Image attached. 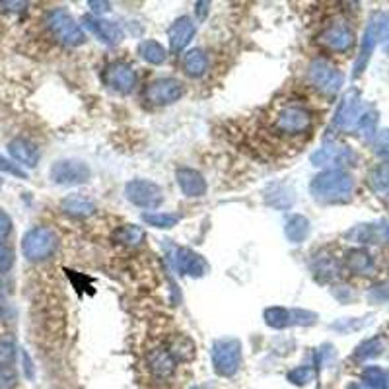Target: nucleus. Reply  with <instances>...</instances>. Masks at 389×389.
<instances>
[{"mask_svg":"<svg viewBox=\"0 0 389 389\" xmlns=\"http://www.w3.org/2000/svg\"><path fill=\"white\" fill-rule=\"evenodd\" d=\"M354 189V179L345 169H325L313 177L310 191L320 203H342L349 201Z\"/></svg>","mask_w":389,"mask_h":389,"instance_id":"1","label":"nucleus"},{"mask_svg":"<svg viewBox=\"0 0 389 389\" xmlns=\"http://www.w3.org/2000/svg\"><path fill=\"white\" fill-rule=\"evenodd\" d=\"M379 43L383 45L386 53H389V16L381 14V12L374 14L370 18L368 26H366L364 38L360 43L358 58H356V65H354V78H358L364 72V68L368 67L370 57Z\"/></svg>","mask_w":389,"mask_h":389,"instance_id":"2","label":"nucleus"},{"mask_svg":"<svg viewBox=\"0 0 389 389\" xmlns=\"http://www.w3.org/2000/svg\"><path fill=\"white\" fill-rule=\"evenodd\" d=\"M58 247V235L49 226H35L22 238V251L28 261H43L49 259Z\"/></svg>","mask_w":389,"mask_h":389,"instance_id":"3","label":"nucleus"},{"mask_svg":"<svg viewBox=\"0 0 389 389\" xmlns=\"http://www.w3.org/2000/svg\"><path fill=\"white\" fill-rule=\"evenodd\" d=\"M47 28L51 33L67 47H80L86 43V33L76 19L72 18L65 8H55L47 14Z\"/></svg>","mask_w":389,"mask_h":389,"instance_id":"4","label":"nucleus"},{"mask_svg":"<svg viewBox=\"0 0 389 389\" xmlns=\"http://www.w3.org/2000/svg\"><path fill=\"white\" fill-rule=\"evenodd\" d=\"M370 106L362 101V97L356 90H349L342 99H340L339 107L335 111V125L339 126L340 131L347 133H356L364 115L368 113Z\"/></svg>","mask_w":389,"mask_h":389,"instance_id":"5","label":"nucleus"},{"mask_svg":"<svg viewBox=\"0 0 389 389\" xmlns=\"http://www.w3.org/2000/svg\"><path fill=\"white\" fill-rule=\"evenodd\" d=\"M274 131L282 136H298L311 129V113L301 106H284L272 121Z\"/></svg>","mask_w":389,"mask_h":389,"instance_id":"6","label":"nucleus"},{"mask_svg":"<svg viewBox=\"0 0 389 389\" xmlns=\"http://www.w3.org/2000/svg\"><path fill=\"white\" fill-rule=\"evenodd\" d=\"M308 78H310L311 86L320 90L321 94H325V96H335L345 82L342 72L327 58L311 60L310 68H308Z\"/></svg>","mask_w":389,"mask_h":389,"instance_id":"7","label":"nucleus"},{"mask_svg":"<svg viewBox=\"0 0 389 389\" xmlns=\"http://www.w3.org/2000/svg\"><path fill=\"white\" fill-rule=\"evenodd\" d=\"M125 194L129 199V203H133L135 206L140 208H158L160 204L164 203V191L162 187L154 181L148 179H133L125 185Z\"/></svg>","mask_w":389,"mask_h":389,"instance_id":"8","label":"nucleus"},{"mask_svg":"<svg viewBox=\"0 0 389 389\" xmlns=\"http://www.w3.org/2000/svg\"><path fill=\"white\" fill-rule=\"evenodd\" d=\"M214 368L222 376H232L242 364V345L235 339H220L213 345Z\"/></svg>","mask_w":389,"mask_h":389,"instance_id":"9","label":"nucleus"},{"mask_svg":"<svg viewBox=\"0 0 389 389\" xmlns=\"http://www.w3.org/2000/svg\"><path fill=\"white\" fill-rule=\"evenodd\" d=\"M354 162H356V154L349 146L337 144V142H327L311 154V164L317 167L342 169L345 165H352Z\"/></svg>","mask_w":389,"mask_h":389,"instance_id":"10","label":"nucleus"},{"mask_svg":"<svg viewBox=\"0 0 389 389\" xmlns=\"http://www.w3.org/2000/svg\"><path fill=\"white\" fill-rule=\"evenodd\" d=\"M317 315L306 310H288L281 306L265 310V323L272 329H288L294 325H313Z\"/></svg>","mask_w":389,"mask_h":389,"instance_id":"11","label":"nucleus"},{"mask_svg":"<svg viewBox=\"0 0 389 389\" xmlns=\"http://www.w3.org/2000/svg\"><path fill=\"white\" fill-rule=\"evenodd\" d=\"M144 96L152 106H169L183 96V84L177 78H158L146 86Z\"/></svg>","mask_w":389,"mask_h":389,"instance_id":"12","label":"nucleus"},{"mask_svg":"<svg viewBox=\"0 0 389 389\" xmlns=\"http://www.w3.org/2000/svg\"><path fill=\"white\" fill-rule=\"evenodd\" d=\"M90 167L80 160H58L51 167V179L58 185H82L90 181Z\"/></svg>","mask_w":389,"mask_h":389,"instance_id":"13","label":"nucleus"},{"mask_svg":"<svg viewBox=\"0 0 389 389\" xmlns=\"http://www.w3.org/2000/svg\"><path fill=\"white\" fill-rule=\"evenodd\" d=\"M172 263H174L175 271L183 276L201 279L208 272V263L204 261L203 255L194 253L189 247H175L172 253Z\"/></svg>","mask_w":389,"mask_h":389,"instance_id":"14","label":"nucleus"},{"mask_svg":"<svg viewBox=\"0 0 389 389\" xmlns=\"http://www.w3.org/2000/svg\"><path fill=\"white\" fill-rule=\"evenodd\" d=\"M104 82L117 94H131L136 86V72L135 68L126 63H111L104 70Z\"/></svg>","mask_w":389,"mask_h":389,"instance_id":"15","label":"nucleus"},{"mask_svg":"<svg viewBox=\"0 0 389 389\" xmlns=\"http://www.w3.org/2000/svg\"><path fill=\"white\" fill-rule=\"evenodd\" d=\"M320 41L325 47L331 49V51L345 53L354 43V31L345 22H333L331 26H327V28L321 31Z\"/></svg>","mask_w":389,"mask_h":389,"instance_id":"16","label":"nucleus"},{"mask_svg":"<svg viewBox=\"0 0 389 389\" xmlns=\"http://www.w3.org/2000/svg\"><path fill=\"white\" fill-rule=\"evenodd\" d=\"M194 33H197V26L189 16H181L177 18L167 29V39H169V49L174 53L183 51L191 41H193Z\"/></svg>","mask_w":389,"mask_h":389,"instance_id":"17","label":"nucleus"},{"mask_svg":"<svg viewBox=\"0 0 389 389\" xmlns=\"http://www.w3.org/2000/svg\"><path fill=\"white\" fill-rule=\"evenodd\" d=\"M175 179L185 197H203L206 193V179L193 167H179L175 172Z\"/></svg>","mask_w":389,"mask_h":389,"instance_id":"18","label":"nucleus"},{"mask_svg":"<svg viewBox=\"0 0 389 389\" xmlns=\"http://www.w3.org/2000/svg\"><path fill=\"white\" fill-rule=\"evenodd\" d=\"M84 26H86L99 41H104L107 45H115L123 39V31L121 28L113 24V22H107L104 18H94V16H86L84 18Z\"/></svg>","mask_w":389,"mask_h":389,"instance_id":"19","label":"nucleus"},{"mask_svg":"<svg viewBox=\"0 0 389 389\" xmlns=\"http://www.w3.org/2000/svg\"><path fill=\"white\" fill-rule=\"evenodd\" d=\"M10 156L18 162V165L26 167H35L39 164V150L33 142H29L26 138H14L8 142Z\"/></svg>","mask_w":389,"mask_h":389,"instance_id":"20","label":"nucleus"},{"mask_svg":"<svg viewBox=\"0 0 389 389\" xmlns=\"http://www.w3.org/2000/svg\"><path fill=\"white\" fill-rule=\"evenodd\" d=\"M148 368L152 370V374L158 378H167L174 374L175 360L165 347H154L148 352Z\"/></svg>","mask_w":389,"mask_h":389,"instance_id":"21","label":"nucleus"},{"mask_svg":"<svg viewBox=\"0 0 389 389\" xmlns=\"http://www.w3.org/2000/svg\"><path fill=\"white\" fill-rule=\"evenodd\" d=\"M60 208L72 218H88L96 213V204L84 194H68L60 201Z\"/></svg>","mask_w":389,"mask_h":389,"instance_id":"22","label":"nucleus"},{"mask_svg":"<svg viewBox=\"0 0 389 389\" xmlns=\"http://www.w3.org/2000/svg\"><path fill=\"white\" fill-rule=\"evenodd\" d=\"M208 68V57L203 49H191L183 55V70L187 76H203Z\"/></svg>","mask_w":389,"mask_h":389,"instance_id":"23","label":"nucleus"},{"mask_svg":"<svg viewBox=\"0 0 389 389\" xmlns=\"http://www.w3.org/2000/svg\"><path fill=\"white\" fill-rule=\"evenodd\" d=\"M167 352L174 356V360H181V362H187L194 356V345L193 340L189 339L187 335H174L169 342H167Z\"/></svg>","mask_w":389,"mask_h":389,"instance_id":"24","label":"nucleus"},{"mask_svg":"<svg viewBox=\"0 0 389 389\" xmlns=\"http://www.w3.org/2000/svg\"><path fill=\"white\" fill-rule=\"evenodd\" d=\"M284 233L292 243H301L310 233V220L301 214H292L290 218L286 220Z\"/></svg>","mask_w":389,"mask_h":389,"instance_id":"25","label":"nucleus"},{"mask_svg":"<svg viewBox=\"0 0 389 389\" xmlns=\"http://www.w3.org/2000/svg\"><path fill=\"white\" fill-rule=\"evenodd\" d=\"M138 55H140L142 60L150 63V65H164L165 58H167V51L156 39H146L138 45Z\"/></svg>","mask_w":389,"mask_h":389,"instance_id":"26","label":"nucleus"},{"mask_svg":"<svg viewBox=\"0 0 389 389\" xmlns=\"http://www.w3.org/2000/svg\"><path fill=\"white\" fill-rule=\"evenodd\" d=\"M347 267L356 274H368L374 269V259L366 249H352L347 253Z\"/></svg>","mask_w":389,"mask_h":389,"instance_id":"27","label":"nucleus"},{"mask_svg":"<svg viewBox=\"0 0 389 389\" xmlns=\"http://www.w3.org/2000/svg\"><path fill=\"white\" fill-rule=\"evenodd\" d=\"M142 240H144V230L135 226V224H125V226L117 228L113 232V242L121 243V245H129V247H135Z\"/></svg>","mask_w":389,"mask_h":389,"instance_id":"28","label":"nucleus"},{"mask_svg":"<svg viewBox=\"0 0 389 389\" xmlns=\"http://www.w3.org/2000/svg\"><path fill=\"white\" fill-rule=\"evenodd\" d=\"M370 187L381 197H389V164H379L368 175Z\"/></svg>","mask_w":389,"mask_h":389,"instance_id":"29","label":"nucleus"},{"mask_svg":"<svg viewBox=\"0 0 389 389\" xmlns=\"http://www.w3.org/2000/svg\"><path fill=\"white\" fill-rule=\"evenodd\" d=\"M313 272H315L317 281H333L335 276H339V263L335 261V259H331L329 255L321 257V259H315L313 261Z\"/></svg>","mask_w":389,"mask_h":389,"instance_id":"30","label":"nucleus"},{"mask_svg":"<svg viewBox=\"0 0 389 389\" xmlns=\"http://www.w3.org/2000/svg\"><path fill=\"white\" fill-rule=\"evenodd\" d=\"M142 220L154 228H174L179 222V214L174 213H144L142 214Z\"/></svg>","mask_w":389,"mask_h":389,"instance_id":"31","label":"nucleus"},{"mask_svg":"<svg viewBox=\"0 0 389 389\" xmlns=\"http://www.w3.org/2000/svg\"><path fill=\"white\" fill-rule=\"evenodd\" d=\"M381 350H383V340L379 337H374V339L362 342L356 349V358H372V356H378Z\"/></svg>","mask_w":389,"mask_h":389,"instance_id":"32","label":"nucleus"},{"mask_svg":"<svg viewBox=\"0 0 389 389\" xmlns=\"http://www.w3.org/2000/svg\"><path fill=\"white\" fill-rule=\"evenodd\" d=\"M374 152L381 158H389V129L379 131L374 138Z\"/></svg>","mask_w":389,"mask_h":389,"instance_id":"33","label":"nucleus"},{"mask_svg":"<svg viewBox=\"0 0 389 389\" xmlns=\"http://www.w3.org/2000/svg\"><path fill=\"white\" fill-rule=\"evenodd\" d=\"M14 265V249L4 240H0V272L10 271Z\"/></svg>","mask_w":389,"mask_h":389,"instance_id":"34","label":"nucleus"},{"mask_svg":"<svg viewBox=\"0 0 389 389\" xmlns=\"http://www.w3.org/2000/svg\"><path fill=\"white\" fill-rule=\"evenodd\" d=\"M0 169L6 172V174L14 175V177H19V179H28V174H26L18 164H14V162L6 160L4 156H0Z\"/></svg>","mask_w":389,"mask_h":389,"instance_id":"35","label":"nucleus"},{"mask_svg":"<svg viewBox=\"0 0 389 389\" xmlns=\"http://www.w3.org/2000/svg\"><path fill=\"white\" fill-rule=\"evenodd\" d=\"M16 383V374L8 366H0V389H12Z\"/></svg>","mask_w":389,"mask_h":389,"instance_id":"36","label":"nucleus"},{"mask_svg":"<svg viewBox=\"0 0 389 389\" xmlns=\"http://www.w3.org/2000/svg\"><path fill=\"white\" fill-rule=\"evenodd\" d=\"M364 378L368 379V383L370 386H374V388H378V389H381L383 388V372L379 368H370V370H366V374H364Z\"/></svg>","mask_w":389,"mask_h":389,"instance_id":"37","label":"nucleus"},{"mask_svg":"<svg viewBox=\"0 0 389 389\" xmlns=\"http://www.w3.org/2000/svg\"><path fill=\"white\" fill-rule=\"evenodd\" d=\"M14 358V342L12 340H0V362L6 364Z\"/></svg>","mask_w":389,"mask_h":389,"instance_id":"38","label":"nucleus"},{"mask_svg":"<svg viewBox=\"0 0 389 389\" xmlns=\"http://www.w3.org/2000/svg\"><path fill=\"white\" fill-rule=\"evenodd\" d=\"M10 230H12V220H10L8 214L0 210V240H2L4 235H8Z\"/></svg>","mask_w":389,"mask_h":389,"instance_id":"39","label":"nucleus"},{"mask_svg":"<svg viewBox=\"0 0 389 389\" xmlns=\"http://www.w3.org/2000/svg\"><path fill=\"white\" fill-rule=\"evenodd\" d=\"M88 6L94 10L96 14H106V12L111 10L109 8V6H111L109 2H96V0H90V2H88Z\"/></svg>","mask_w":389,"mask_h":389,"instance_id":"40","label":"nucleus"},{"mask_svg":"<svg viewBox=\"0 0 389 389\" xmlns=\"http://www.w3.org/2000/svg\"><path fill=\"white\" fill-rule=\"evenodd\" d=\"M208 6H210V2H197V4H194V10L199 12V18H204V16H206Z\"/></svg>","mask_w":389,"mask_h":389,"instance_id":"41","label":"nucleus"},{"mask_svg":"<svg viewBox=\"0 0 389 389\" xmlns=\"http://www.w3.org/2000/svg\"><path fill=\"white\" fill-rule=\"evenodd\" d=\"M2 6H6L8 10H22L28 6V2H2Z\"/></svg>","mask_w":389,"mask_h":389,"instance_id":"42","label":"nucleus"},{"mask_svg":"<svg viewBox=\"0 0 389 389\" xmlns=\"http://www.w3.org/2000/svg\"><path fill=\"white\" fill-rule=\"evenodd\" d=\"M386 233H388V238H389V224H388V228H386Z\"/></svg>","mask_w":389,"mask_h":389,"instance_id":"43","label":"nucleus"},{"mask_svg":"<svg viewBox=\"0 0 389 389\" xmlns=\"http://www.w3.org/2000/svg\"><path fill=\"white\" fill-rule=\"evenodd\" d=\"M0 187H2V179H0Z\"/></svg>","mask_w":389,"mask_h":389,"instance_id":"44","label":"nucleus"}]
</instances>
